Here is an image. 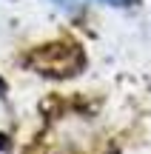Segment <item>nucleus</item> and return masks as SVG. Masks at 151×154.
I'll return each mask as SVG.
<instances>
[{
  "label": "nucleus",
  "mask_w": 151,
  "mask_h": 154,
  "mask_svg": "<svg viewBox=\"0 0 151 154\" xmlns=\"http://www.w3.org/2000/svg\"><path fill=\"white\" fill-rule=\"evenodd\" d=\"M97 3H103V6H111V9H128V6H134L137 0H97Z\"/></svg>",
  "instance_id": "obj_1"
},
{
  "label": "nucleus",
  "mask_w": 151,
  "mask_h": 154,
  "mask_svg": "<svg viewBox=\"0 0 151 154\" xmlns=\"http://www.w3.org/2000/svg\"><path fill=\"white\" fill-rule=\"evenodd\" d=\"M51 3H54V6H60L63 11H77V9H80V3H77V0H51Z\"/></svg>",
  "instance_id": "obj_2"
},
{
  "label": "nucleus",
  "mask_w": 151,
  "mask_h": 154,
  "mask_svg": "<svg viewBox=\"0 0 151 154\" xmlns=\"http://www.w3.org/2000/svg\"><path fill=\"white\" fill-rule=\"evenodd\" d=\"M3 140H6V137L0 134V151H3V149H9V143H3Z\"/></svg>",
  "instance_id": "obj_3"
}]
</instances>
